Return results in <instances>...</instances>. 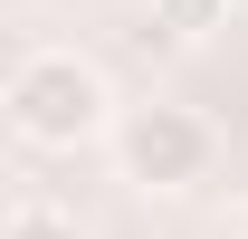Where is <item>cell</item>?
<instances>
[{
	"label": "cell",
	"instance_id": "6da1fadb",
	"mask_svg": "<svg viewBox=\"0 0 248 239\" xmlns=\"http://www.w3.org/2000/svg\"><path fill=\"white\" fill-rule=\"evenodd\" d=\"M0 124L38 153H77L115 124V86L86 48H29V58L0 77Z\"/></svg>",
	"mask_w": 248,
	"mask_h": 239
},
{
	"label": "cell",
	"instance_id": "7a4b0ae2",
	"mask_svg": "<svg viewBox=\"0 0 248 239\" xmlns=\"http://www.w3.org/2000/svg\"><path fill=\"white\" fill-rule=\"evenodd\" d=\"M115 163H124V182H143V191H191V182L210 172V153H219V134L191 105H115Z\"/></svg>",
	"mask_w": 248,
	"mask_h": 239
},
{
	"label": "cell",
	"instance_id": "3957f363",
	"mask_svg": "<svg viewBox=\"0 0 248 239\" xmlns=\"http://www.w3.org/2000/svg\"><path fill=\"white\" fill-rule=\"evenodd\" d=\"M153 29L182 38V48H201L210 29H229V0H153Z\"/></svg>",
	"mask_w": 248,
	"mask_h": 239
},
{
	"label": "cell",
	"instance_id": "277c9868",
	"mask_svg": "<svg viewBox=\"0 0 248 239\" xmlns=\"http://www.w3.org/2000/svg\"><path fill=\"white\" fill-rule=\"evenodd\" d=\"M0 239H86V230H77L58 201H19L10 220H0Z\"/></svg>",
	"mask_w": 248,
	"mask_h": 239
},
{
	"label": "cell",
	"instance_id": "5b68a950",
	"mask_svg": "<svg viewBox=\"0 0 248 239\" xmlns=\"http://www.w3.org/2000/svg\"><path fill=\"white\" fill-rule=\"evenodd\" d=\"M229 10H248V0H229Z\"/></svg>",
	"mask_w": 248,
	"mask_h": 239
}]
</instances>
